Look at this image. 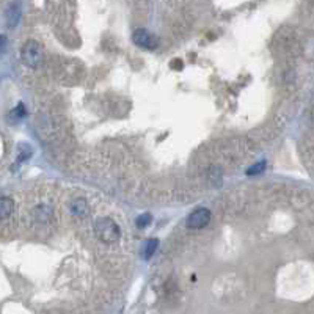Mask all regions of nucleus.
Segmentation results:
<instances>
[{
	"mask_svg": "<svg viewBox=\"0 0 314 314\" xmlns=\"http://www.w3.org/2000/svg\"><path fill=\"white\" fill-rule=\"evenodd\" d=\"M209 222H211V211L206 207H198L189 215L187 226L190 229H201V228L207 226Z\"/></svg>",
	"mask_w": 314,
	"mask_h": 314,
	"instance_id": "20e7f679",
	"label": "nucleus"
},
{
	"mask_svg": "<svg viewBox=\"0 0 314 314\" xmlns=\"http://www.w3.org/2000/svg\"><path fill=\"white\" fill-rule=\"evenodd\" d=\"M157 247H159V241H157V239H149V241H148V244H146V247H145V258H146V259H149L152 254L155 253Z\"/></svg>",
	"mask_w": 314,
	"mask_h": 314,
	"instance_id": "6e6552de",
	"label": "nucleus"
},
{
	"mask_svg": "<svg viewBox=\"0 0 314 314\" xmlns=\"http://www.w3.org/2000/svg\"><path fill=\"white\" fill-rule=\"evenodd\" d=\"M88 207H87V203L84 200H75L72 203V212H75L77 215H81V217H84V215L87 214Z\"/></svg>",
	"mask_w": 314,
	"mask_h": 314,
	"instance_id": "0eeeda50",
	"label": "nucleus"
},
{
	"mask_svg": "<svg viewBox=\"0 0 314 314\" xmlns=\"http://www.w3.org/2000/svg\"><path fill=\"white\" fill-rule=\"evenodd\" d=\"M21 57H22V62L30 66V68H36L39 63L43 60V49L39 46L36 41L30 39L29 43L24 44L22 47V52H21Z\"/></svg>",
	"mask_w": 314,
	"mask_h": 314,
	"instance_id": "f03ea898",
	"label": "nucleus"
},
{
	"mask_svg": "<svg viewBox=\"0 0 314 314\" xmlns=\"http://www.w3.org/2000/svg\"><path fill=\"white\" fill-rule=\"evenodd\" d=\"M151 222H152L151 215H149V214H143V215H140L139 219H137L135 223H137V226H139V228H146Z\"/></svg>",
	"mask_w": 314,
	"mask_h": 314,
	"instance_id": "1a4fd4ad",
	"label": "nucleus"
},
{
	"mask_svg": "<svg viewBox=\"0 0 314 314\" xmlns=\"http://www.w3.org/2000/svg\"><path fill=\"white\" fill-rule=\"evenodd\" d=\"M13 214V200H10L8 196H2L0 198V215L2 219H8Z\"/></svg>",
	"mask_w": 314,
	"mask_h": 314,
	"instance_id": "39448f33",
	"label": "nucleus"
},
{
	"mask_svg": "<svg viewBox=\"0 0 314 314\" xmlns=\"http://www.w3.org/2000/svg\"><path fill=\"white\" fill-rule=\"evenodd\" d=\"M25 113H27V110H25V107L22 106V104H19L13 112H11V115H14V118L16 120H21V118H24L25 116Z\"/></svg>",
	"mask_w": 314,
	"mask_h": 314,
	"instance_id": "9d476101",
	"label": "nucleus"
},
{
	"mask_svg": "<svg viewBox=\"0 0 314 314\" xmlns=\"http://www.w3.org/2000/svg\"><path fill=\"white\" fill-rule=\"evenodd\" d=\"M94 232L97 236V239L106 242V244H113L116 241H120L121 238V229L112 219L102 217L96 222L94 225Z\"/></svg>",
	"mask_w": 314,
	"mask_h": 314,
	"instance_id": "f257e3e1",
	"label": "nucleus"
},
{
	"mask_svg": "<svg viewBox=\"0 0 314 314\" xmlns=\"http://www.w3.org/2000/svg\"><path fill=\"white\" fill-rule=\"evenodd\" d=\"M264 168H266V164H264V162H259V164H256V165H254L253 168H250V170L247 171V174H248V176H254V174L261 173V171H263Z\"/></svg>",
	"mask_w": 314,
	"mask_h": 314,
	"instance_id": "9b49d317",
	"label": "nucleus"
},
{
	"mask_svg": "<svg viewBox=\"0 0 314 314\" xmlns=\"http://www.w3.org/2000/svg\"><path fill=\"white\" fill-rule=\"evenodd\" d=\"M132 39L139 47H143L148 50H154V49H157V46H159V39H157V36L145 29L135 30L132 35Z\"/></svg>",
	"mask_w": 314,
	"mask_h": 314,
	"instance_id": "7ed1b4c3",
	"label": "nucleus"
},
{
	"mask_svg": "<svg viewBox=\"0 0 314 314\" xmlns=\"http://www.w3.org/2000/svg\"><path fill=\"white\" fill-rule=\"evenodd\" d=\"M19 14H21V11H19V5H17V4H16L14 7L11 5L10 10H8V13H7V22H8V25H10L11 29L17 24Z\"/></svg>",
	"mask_w": 314,
	"mask_h": 314,
	"instance_id": "423d86ee",
	"label": "nucleus"
}]
</instances>
